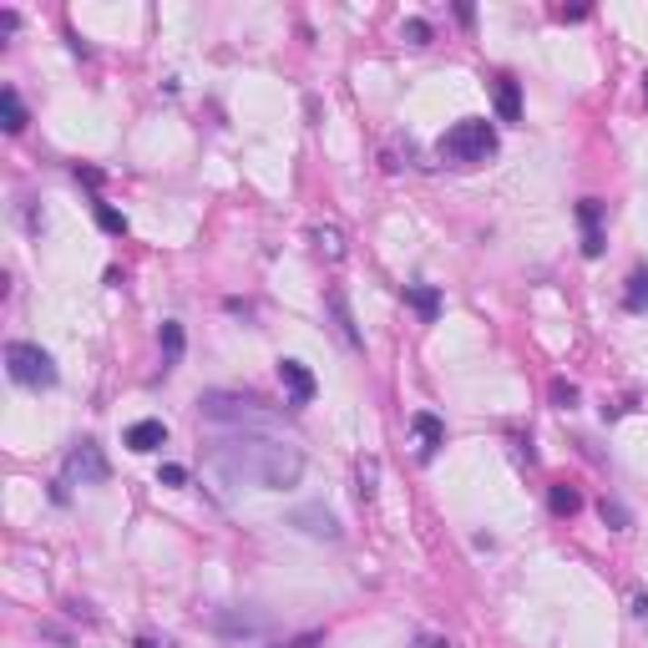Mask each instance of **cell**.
I'll return each instance as SVG.
<instances>
[{
    "mask_svg": "<svg viewBox=\"0 0 648 648\" xmlns=\"http://www.w3.org/2000/svg\"><path fill=\"white\" fill-rule=\"evenodd\" d=\"M96 224H102V228H106V234H117V238H122V234H127V218H122V213H117V208H106V203H96Z\"/></svg>",
    "mask_w": 648,
    "mask_h": 648,
    "instance_id": "20",
    "label": "cell"
},
{
    "mask_svg": "<svg viewBox=\"0 0 648 648\" xmlns=\"http://www.w3.org/2000/svg\"><path fill=\"white\" fill-rule=\"evenodd\" d=\"M633 618H648V598H643V593L633 598Z\"/></svg>",
    "mask_w": 648,
    "mask_h": 648,
    "instance_id": "28",
    "label": "cell"
},
{
    "mask_svg": "<svg viewBox=\"0 0 648 648\" xmlns=\"http://www.w3.org/2000/svg\"><path fill=\"white\" fill-rule=\"evenodd\" d=\"M289 648H319V633H299V638H294V643H289Z\"/></svg>",
    "mask_w": 648,
    "mask_h": 648,
    "instance_id": "26",
    "label": "cell"
},
{
    "mask_svg": "<svg viewBox=\"0 0 648 648\" xmlns=\"http://www.w3.org/2000/svg\"><path fill=\"white\" fill-rule=\"evenodd\" d=\"M127 446L142 451V456H147V451H157V446H167V425L163 421H132L127 425Z\"/></svg>",
    "mask_w": 648,
    "mask_h": 648,
    "instance_id": "10",
    "label": "cell"
},
{
    "mask_svg": "<svg viewBox=\"0 0 648 648\" xmlns=\"http://www.w3.org/2000/svg\"><path fill=\"white\" fill-rule=\"evenodd\" d=\"M411 648H451V643H446V638H415Z\"/></svg>",
    "mask_w": 648,
    "mask_h": 648,
    "instance_id": "27",
    "label": "cell"
},
{
    "mask_svg": "<svg viewBox=\"0 0 648 648\" xmlns=\"http://www.w3.org/2000/svg\"><path fill=\"white\" fill-rule=\"evenodd\" d=\"M0 106H5V132H21V127H25L21 92H15V86H5V92H0Z\"/></svg>",
    "mask_w": 648,
    "mask_h": 648,
    "instance_id": "17",
    "label": "cell"
},
{
    "mask_svg": "<svg viewBox=\"0 0 648 648\" xmlns=\"http://www.w3.org/2000/svg\"><path fill=\"white\" fill-rule=\"evenodd\" d=\"M137 648H157V643H153V638H137Z\"/></svg>",
    "mask_w": 648,
    "mask_h": 648,
    "instance_id": "29",
    "label": "cell"
},
{
    "mask_svg": "<svg viewBox=\"0 0 648 648\" xmlns=\"http://www.w3.org/2000/svg\"><path fill=\"white\" fill-rule=\"evenodd\" d=\"M547 507H553L557 517H573V512L583 507V496L573 492V486H553V492H547Z\"/></svg>",
    "mask_w": 648,
    "mask_h": 648,
    "instance_id": "18",
    "label": "cell"
},
{
    "mask_svg": "<svg viewBox=\"0 0 648 648\" xmlns=\"http://www.w3.org/2000/svg\"><path fill=\"white\" fill-rule=\"evenodd\" d=\"M603 522H608V527H618V532H623L628 527V522H633V517H628V507H618V502H608V496H603Z\"/></svg>",
    "mask_w": 648,
    "mask_h": 648,
    "instance_id": "22",
    "label": "cell"
},
{
    "mask_svg": "<svg viewBox=\"0 0 648 648\" xmlns=\"http://www.w3.org/2000/svg\"><path fill=\"white\" fill-rule=\"evenodd\" d=\"M106 476H112V466H106L96 441H76L61 461V486H102Z\"/></svg>",
    "mask_w": 648,
    "mask_h": 648,
    "instance_id": "5",
    "label": "cell"
},
{
    "mask_svg": "<svg viewBox=\"0 0 648 648\" xmlns=\"http://www.w3.org/2000/svg\"><path fill=\"white\" fill-rule=\"evenodd\" d=\"M628 284H633V289H628V299H623V304L638 314V309H648V269H638Z\"/></svg>",
    "mask_w": 648,
    "mask_h": 648,
    "instance_id": "19",
    "label": "cell"
},
{
    "mask_svg": "<svg viewBox=\"0 0 648 648\" xmlns=\"http://www.w3.org/2000/svg\"><path fill=\"white\" fill-rule=\"evenodd\" d=\"M375 482H380V461L365 456L360 472H354V496H360V502H375Z\"/></svg>",
    "mask_w": 648,
    "mask_h": 648,
    "instance_id": "16",
    "label": "cell"
},
{
    "mask_svg": "<svg viewBox=\"0 0 648 648\" xmlns=\"http://www.w3.org/2000/svg\"><path fill=\"white\" fill-rule=\"evenodd\" d=\"M405 304H411L415 314L425 319V324H431V319L441 314V294L431 289V284H411V289H405Z\"/></svg>",
    "mask_w": 648,
    "mask_h": 648,
    "instance_id": "13",
    "label": "cell"
},
{
    "mask_svg": "<svg viewBox=\"0 0 648 648\" xmlns=\"http://www.w3.org/2000/svg\"><path fill=\"white\" fill-rule=\"evenodd\" d=\"M314 254L324 264H344V234H340V224H314Z\"/></svg>",
    "mask_w": 648,
    "mask_h": 648,
    "instance_id": "11",
    "label": "cell"
},
{
    "mask_svg": "<svg viewBox=\"0 0 648 648\" xmlns=\"http://www.w3.org/2000/svg\"><path fill=\"white\" fill-rule=\"evenodd\" d=\"M183 344H188V340H183V324L167 319V324H163V370H173L177 360H183Z\"/></svg>",
    "mask_w": 648,
    "mask_h": 648,
    "instance_id": "15",
    "label": "cell"
},
{
    "mask_svg": "<svg viewBox=\"0 0 648 648\" xmlns=\"http://www.w3.org/2000/svg\"><path fill=\"white\" fill-rule=\"evenodd\" d=\"M411 431H415V456L421 461H431L441 446H446V425H441L436 415H425V411L411 415Z\"/></svg>",
    "mask_w": 648,
    "mask_h": 648,
    "instance_id": "9",
    "label": "cell"
},
{
    "mask_svg": "<svg viewBox=\"0 0 648 648\" xmlns=\"http://www.w3.org/2000/svg\"><path fill=\"white\" fill-rule=\"evenodd\" d=\"M157 482H163V486H183V482H188V472H183V466H173V461H167L163 472H157Z\"/></svg>",
    "mask_w": 648,
    "mask_h": 648,
    "instance_id": "24",
    "label": "cell"
},
{
    "mask_svg": "<svg viewBox=\"0 0 648 648\" xmlns=\"http://www.w3.org/2000/svg\"><path fill=\"white\" fill-rule=\"evenodd\" d=\"M324 304H330V314H334V330H340V340L350 344H360V330H354V314H350V304H344V294L340 289H330V294H324Z\"/></svg>",
    "mask_w": 648,
    "mask_h": 648,
    "instance_id": "12",
    "label": "cell"
},
{
    "mask_svg": "<svg viewBox=\"0 0 648 648\" xmlns=\"http://www.w3.org/2000/svg\"><path fill=\"white\" fill-rule=\"evenodd\" d=\"M496 153V132L486 117H461L456 127L441 137V157L456 167H472V163H486Z\"/></svg>",
    "mask_w": 648,
    "mask_h": 648,
    "instance_id": "3",
    "label": "cell"
},
{
    "mask_svg": "<svg viewBox=\"0 0 648 648\" xmlns=\"http://www.w3.org/2000/svg\"><path fill=\"white\" fill-rule=\"evenodd\" d=\"M208 628L218 638H264L269 633V613H259V608H238V603H228V608H213L208 613Z\"/></svg>",
    "mask_w": 648,
    "mask_h": 648,
    "instance_id": "6",
    "label": "cell"
},
{
    "mask_svg": "<svg viewBox=\"0 0 648 648\" xmlns=\"http://www.w3.org/2000/svg\"><path fill=\"white\" fill-rule=\"evenodd\" d=\"M198 421L228 425V431H264L274 421V405L244 390H203L198 395Z\"/></svg>",
    "mask_w": 648,
    "mask_h": 648,
    "instance_id": "2",
    "label": "cell"
},
{
    "mask_svg": "<svg viewBox=\"0 0 648 648\" xmlns=\"http://www.w3.org/2000/svg\"><path fill=\"white\" fill-rule=\"evenodd\" d=\"M5 370H11V380H15V385H25V390H51V385H56V360H51L41 344H31V340L5 344Z\"/></svg>",
    "mask_w": 648,
    "mask_h": 648,
    "instance_id": "4",
    "label": "cell"
},
{
    "mask_svg": "<svg viewBox=\"0 0 648 648\" xmlns=\"http://www.w3.org/2000/svg\"><path fill=\"white\" fill-rule=\"evenodd\" d=\"M553 405H557V411H573V405H578V385H567V380H553Z\"/></svg>",
    "mask_w": 648,
    "mask_h": 648,
    "instance_id": "21",
    "label": "cell"
},
{
    "mask_svg": "<svg viewBox=\"0 0 648 648\" xmlns=\"http://www.w3.org/2000/svg\"><path fill=\"white\" fill-rule=\"evenodd\" d=\"M496 117H502V122H522V92H517L512 76L496 82Z\"/></svg>",
    "mask_w": 648,
    "mask_h": 648,
    "instance_id": "14",
    "label": "cell"
},
{
    "mask_svg": "<svg viewBox=\"0 0 648 648\" xmlns=\"http://www.w3.org/2000/svg\"><path fill=\"white\" fill-rule=\"evenodd\" d=\"M208 466L228 486H254V492H284L304 476V451L269 431H228L208 441Z\"/></svg>",
    "mask_w": 648,
    "mask_h": 648,
    "instance_id": "1",
    "label": "cell"
},
{
    "mask_svg": "<svg viewBox=\"0 0 648 648\" xmlns=\"http://www.w3.org/2000/svg\"><path fill=\"white\" fill-rule=\"evenodd\" d=\"M583 254H588V259H598V254H603V234H598V228L583 234Z\"/></svg>",
    "mask_w": 648,
    "mask_h": 648,
    "instance_id": "25",
    "label": "cell"
},
{
    "mask_svg": "<svg viewBox=\"0 0 648 648\" xmlns=\"http://www.w3.org/2000/svg\"><path fill=\"white\" fill-rule=\"evenodd\" d=\"M405 41H411V46H425V41H431V25H425V21H405Z\"/></svg>",
    "mask_w": 648,
    "mask_h": 648,
    "instance_id": "23",
    "label": "cell"
},
{
    "mask_svg": "<svg viewBox=\"0 0 648 648\" xmlns=\"http://www.w3.org/2000/svg\"><path fill=\"white\" fill-rule=\"evenodd\" d=\"M279 380H284V390H289V405L314 401V375H309L304 360H279Z\"/></svg>",
    "mask_w": 648,
    "mask_h": 648,
    "instance_id": "8",
    "label": "cell"
},
{
    "mask_svg": "<svg viewBox=\"0 0 648 648\" xmlns=\"http://www.w3.org/2000/svg\"><path fill=\"white\" fill-rule=\"evenodd\" d=\"M289 527H299L304 537H319V543H340V522H334L330 507H294Z\"/></svg>",
    "mask_w": 648,
    "mask_h": 648,
    "instance_id": "7",
    "label": "cell"
}]
</instances>
